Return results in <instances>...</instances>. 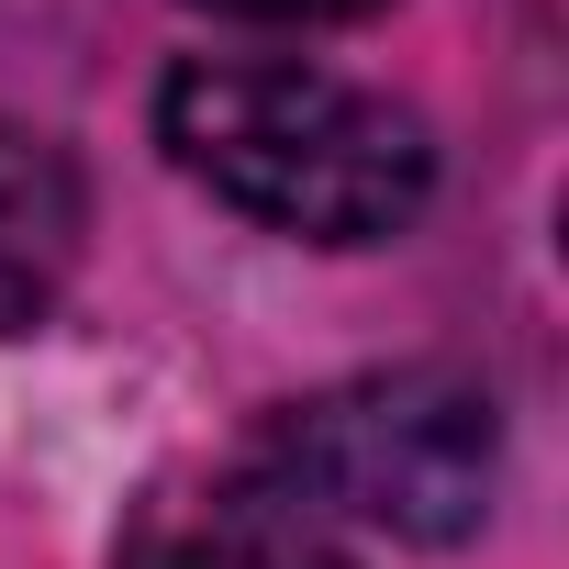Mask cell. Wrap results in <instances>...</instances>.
<instances>
[{
  "instance_id": "cell-1",
  "label": "cell",
  "mask_w": 569,
  "mask_h": 569,
  "mask_svg": "<svg viewBox=\"0 0 569 569\" xmlns=\"http://www.w3.org/2000/svg\"><path fill=\"white\" fill-rule=\"evenodd\" d=\"M157 134L212 201L313 246H380L436 190L425 123L391 90L302 57H179L157 90Z\"/></svg>"
},
{
  "instance_id": "cell-2",
  "label": "cell",
  "mask_w": 569,
  "mask_h": 569,
  "mask_svg": "<svg viewBox=\"0 0 569 569\" xmlns=\"http://www.w3.org/2000/svg\"><path fill=\"white\" fill-rule=\"evenodd\" d=\"M257 491L291 513H347L402 547H458L502 480V413L458 369H369L291 402L257 447Z\"/></svg>"
},
{
  "instance_id": "cell-3",
  "label": "cell",
  "mask_w": 569,
  "mask_h": 569,
  "mask_svg": "<svg viewBox=\"0 0 569 569\" xmlns=\"http://www.w3.org/2000/svg\"><path fill=\"white\" fill-rule=\"evenodd\" d=\"M79 234H90V190H79L68 146L0 123V336H34L68 302Z\"/></svg>"
},
{
  "instance_id": "cell-4",
  "label": "cell",
  "mask_w": 569,
  "mask_h": 569,
  "mask_svg": "<svg viewBox=\"0 0 569 569\" xmlns=\"http://www.w3.org/2000/svg\"><path fill=\"white\" fill-rule=\"evenodd\" d=\"M123 569H347L291 502H268V491H223V502H179L134 536Z\"/></svg>"
},
{
  "instance_id": "cell-5",
  "label": "cell",
  "mask_w": 569,
  "mask_h": 569,
  "mask_svg": "<svg viewBox=\"0 0 569 569\" xmlns=\"http://www.w3.org/2000/svg\"><path fill=\"white\" fill-rule=\"evenodd\" d=\"M212 12H246V23H358L380 0H212Z\"/></svg>"
}]
</instances>
